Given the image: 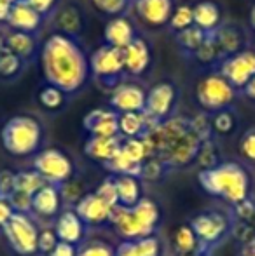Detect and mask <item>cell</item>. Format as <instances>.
<instances>
[{
    "label": "cell",
    "instance_id": "cell-1",
    "mask_svg": "<svg viewBox=\"0 0 255 256\" xmlns=\"http://www.w3.org/2000/svg\"><path fill=\"white\" fill-rule=\"evenodd\" d=\"M41 72L44 82L56 86L68 96H77L91 80L89 56L82 40L53 32L41 46Z\"/></svg>",
    "mask_w": 255,
    "mask_h": 256
},
{
    "label": "cell",
    "instance_id": "cell-2",
    "mask_svg": "<svg viewBox=\"0 0 255 256\" xmlns=\"http://www.w3.org/2000/svg\"><path fill=\"white\" fill-rule=\"evenodd\" d=\"M145 140L150 146V157L163 162L168 171L185 169L196 164L203 145L192 128V118L185 115H175L157 124Z\"/></svg>",
    "mask_w": 255,
    "mask_h": 256
},
{
    "label": "cell",
    "instance_id": "cell-3",
    "mask_svg": "<svg viewBox=\"0 0 255 256\" xmlns=\"http://www.w3.org/2000/svg\"><path fill=\"white\" fill-rule=\"evenodd\" d=\"M199 186L211 197L222 199L231 208L252 199V174L236 160H224L213 169L197 172Z\"/></svg>",
    "mask_w": 255,
    "mask_h": 256
},
{
    "label": "cell",
    "instance_id": "cell-4",
    "mask_svg": "<svg viewBox=\"0 0 255 256\" xmlns=\"http://www.w3.org/2000/svg\"><path fill=\"white\" fill-rule=\"evenodd\" d=\"M2 146L13 157H32L42 150L44 126L30 114H18L7 118L0 129Z\"/></svg>",
    "mask_w": 255,
    "mask_h": 256
},
{
    "label": "cell",
    "instance_id": "cell-5",
    "mask_svg": "<svg viewBox=\"0 0 255 256\" xmlns=\"http://www.w3.org/2000/svg\"><path fill=\"white\" fill-rule=\"evenodd\" d=\"M241 92L236 91L218 72H206L194 88V100L203 114L213 115L234 106Z\"/></svg>",
    "mask_w": 255,
    "mask_h": 256
},
{
    "label": "cell",
    "instance_id": "cell-6",
    "mask_svg": "<svg viewBox=\"0 0 255 256\" xmlns=\"http://www.w3.org/2000/svg\"><path fill=\"white\" fill-rule=\"evenodd\" d=\"M89 68H91V77L96 80V84L109 92H112L123 82L128 80L123 51L107 44L100 46L89 54Z\"/></svg>",
    "mask_w": 255,
    "mask_h": 256
},
{
    "label": "cell",
    "instance_id": "cell-7",
    "mask_svg": "<svg viewBox=\"0 0 255 256\" xmlns=\"http://www.w3.org/2000/svg\"><path fill=\"white\" fill-rule=\"evenodd\" d=\"M189 225L192 226L194 234L199 239L203 253L210 256L215 248H218L229 234H232V218L231 214H225L217 209L201 211L191 220Z\"/></svg>",
    "mask_w": 255,
    "mask_h": 256
},
{
    "label": "cell",
    "instance_id": "cell-8",
    "mask_svg": "<svg viewBox=\"0 0 255 256\" xmlns=\"http://www.w3.org/2000/svg\"><path fill=\"white\" fill-rule=\"evenodd\" d=\"M180 88L171 78H164L147 89L145 114L152 118L156 124L168 120L177 115V108L180 103Z\"/></svg>",
    "mask_w": 255,
    "mask_h": 256
},
{
    "label": "cell",
    "instance_id": "cell-9",
    "mask_svg": "<svg viewBox=\"0 0 255 256\" xmlns=\"http://www.w3.org/2000/svg\"><path fill=\"white\" fill-rule=\"evenodd\" d=\"M32 166H34V171H37L48 185H55L58 188L70 182L75 172V166L70 155L60 148H42L34 157Z\"/></svg>",
    "mask_w": 255,
    "mask_h": 256
},
{
    "label": "cell",
    "instance_id": "cell-10",
    "mask_svg": "<svg viewBox=\"0 0 255 256\" xmlns=\"http://www.w3.org/2000/svg\"><path fill=\"white\" fill-rule=\"evenodd\" d=\"M39 232L41 230L37 228L30 214H21V212H16L2 228L7 244L18 256L39 254Z\"/></svg>",
    "mask_w": 255,
    "mask_h": 256
},
{
    "label": "cell",
    "instance_id": "cell-11",
    "mask_svg": "<svg viewBox=\"0 0 255 256\" xmlns=\"http://www.w3.org/2000/svg\"><path fill=\"white\" fill-rule=\"evenodd\" d=\"M217 72L236 89L241 92L255 77V51L252 48L234 56L225 58L217 68Z\"/></svg>",
    "mask_w": 255,
    "mask_h": 256
},
{
    "label": "cell",
    "instance_id": "cell-12",
    "mask_svg": "<svg viewBox=\"0 0 255 256\" xmlns=\"http://www.w3.org/2000/svg\"><path fill=\"white\" fill-rule=\"evenodd\" d=\"M51 23L55 34H62L81 40L86 32V23L88 21H86V12L81 4L68 0V2H62V6L55 12V16L51 18Z\"/></svg>",
    "mask_w": 255,
    "mask_h": 256
},
{
    "label": "cell",
    "instance_id": "cell-13",
    "mask_svg": "<svg viewBox=\"0 0 255 256\" xmlns=\"http://www.w3.org/2000/svg\"><path fill=\"white\" fill-rule=\"evenodd\" d=\"M177 6V0H135L133 9L140 23L152 30H159L168 26Z\"/></svg>",
    "mask_w": 255,
    "mask_h": 256
},
{
    "label": "cell",
    "instance_id": "cell-14",
    "mask_svg": "<svg viewBox=\"0 0 255 256\" xmlns=\"http://www.w3.org/2000/svg\"><path fill=\"white\" fill-rule=\"evenodd\" d=\"M124 56V70L131 78H142L152 68V44L142 34L123 49Z\"/></svg>",
    "mask_w": 255,
    "mask_h": 256
},
{
    "label": "cell",
    "instance_id": "cell-15",
    "mask_svg": "<svg viewBox=\"0 0 255 256\" xmlns=\"http://www.w3.org/2000/svg\"><path fill=\"white\" fill-rule=\"evenodd\" d=\"M147 89L136 80H126L114 89L109 96V108L117 114H129V112H145Z\"/></svg>",
    "mask_w": 255,
    "mask_h": 256
},
{
    "label": "cell",
    "instance_id": "cell-16",
    "mask_svg": "<svg viewBox=\"0 0 255 256\" xmlns=\"http://www.w3.org/2000/svg\"><path fill=\"white\" fill-rule=\"evenodd\" d=\"M82 128L93 138H116L119 136V114L112 108H95L82 118Z\"/></svg>",
    "mask_w": 255,
    "mask_h": 256
},
{
    "label": "cell",
    "instance_id": "cell-17",
    "mask_svg": "<svg viewBox=\"0 0 255 256\" xmlns=\"http://www.w3.org/2000/svg\"><path fill=\"white\" fill-rule=\"evenodd\" d=\"M213 35L218 48H220V52L224 54V60L229 56H234L238 52L246 51L252 46L246 28L243 24L236 23V21H225Z\"/></svg>",
    "mask_w": 255,
    "mask_h": 256
},
{
    "label": "cell",
    "instance_id": "cell-18",
    "mask_svg": "<svg viewBox=\"0 0 255 256\" xmlns=\"http://www.w3.org/2000/svg\"><path fill=\"white\" fill-rule=\"evenodd\" d=\"M140 35L136 24L129 16L112 18L103 26V44L116 49H126L133 40Z\"/></svg>",
    "mask_w": 255,
    "mask_h": 256
},
{
    "label": "cell",
    "instance_id": "cell-19",
    "mask_svg": "<svg viewBox=\"0 0 255 256\" xmlns=\"http://www.w3.org/2000/svg\"><path fill=\"white\" fill-rule=\"evenodd\" d=\"M74 211L86 223V226H103L110 225V214L112 208L105 204L95 192L86 194L77 204L74 206Z\"/></svg>",
    "mask_w": 255,
    "mask_h": 256
},
{
    "label": "cell",
    "instance_id": "cell-20",
    "mask_svg": "<svg viewBox=\"0 0 255 256\" xmlns=\"http://www.w3.org/2000/svg\"><path fill=\"white\" fill-rule=\"evenodd\" d=\"M44 18L37 14L27 2L20 0V2L13 4L7 14L6 24L13 32H23V34H34L39 35L44 24Z\"/></svg>",
    "mask_w": 255,
    "mask_h": 256
},
{
    "label": "cell",
    "instance_id": "cell-21",
    "mask_svg": "<svg viewBox=\"0 0 255 256\" xmlns=\"http://www.w3.org/2000/svg\"><path fill=\"white\" fill-rule=\"evenodd\" d=\"M225 23L224 7L217 0H199L194 4V24L206 34H215Z\"/></svg>",
    "mask_w": 255,
    "mask_h": 256
},
{
    "label": "cell",
    "instance_id": "cell-22",
    "mask_svg": "<svg viewBox=\"0 0 255 256\" xmlns=\"http://www.w3.org/2000/svg\"><path fill=\"white\" fill-rule=\"evenodd\" d=\"M41 46L42 42L39 40V35L13 32V30L9 34H6V49L13 54H16L18 58H21L28 64H32L34 61L39 60V56H41Z\"/></svg>",
    "mask_w": 255,
    "mask_h": 256
},
{
    "label": "cell",
    "instance_id": "cell-23",
    "mask_svg": "<svg viewBox=\"0 0 255 256\" xmlns=\"http://www.w3.org/2000/svg\"><path fill=\"white\" fill-rule=\"evenodd\" d=\"M53 228H55L60 242L79 246V244L84 240L86 223L79 218L77 212H75L74 209H67V211L60 212V216L56 218Z\"/></svg>",
    "mask_w": 255,
    "mask_h": 256
},
{
    "label": "cell",
    "instance_id": "cell-24",
    "mask_svg": "<svg viewBox=\"0 0 255 256\" xmlns=\"http://www.w3.org/2000/svg\"><path fill=\"white\" fill-rule=\"evenodd\" d=\"M156 126L157 124L145 114V112L119 114V136L123 140L147 138Z\"/></svg>",
    "mask_w": 255,
    "mask_h": 256
},
{
    "label": "cell",
    "instance_id": "cell-25",
    "mask_svg": "<svg viewBox=\"0 0 255 256\" xmlns=\"http://www.w3.org/2000/svg\"><path fill=\"white\" fill-rule=\"evenodd\" d=\"M62 196L60 188L55 185H46L32 197V212L39 218H58L62 212Z\"/></svg>",
    "mask_w": 255,
    "mask_h": 256
},
{
    "label": "cell",
    "instance_id": "cell-26",
    "mask_svg": "<svg viewBox=\"0 0 255 256\" xmlns=\"http://www.w3.org/2000/svg\"><path fill=\"white\" fill-rule=\"evenodd\" d=\"M121 146H123L121 136H116V138H93V136H89L82 150L88 158L105 166L119 154Z\"/></svg>",
    "mask_w": 255,
    "mask_h": 256
},
{
    "label": "cell",
    "instance_id": "cell-27",
    "mask_svg": "<svg viewBox=\"0 0 255 256\" xmlns=\"http://www.w3.org/2000/svg\"><path fill=\"white\" fill-rule=\"evenodd\" d=\"M35 103L39 104V108L42 112L56 115V114H62L65 108L68 106L70 96L65 91H62L60 88H56V86L42 82L37 88V91H35Z\"/></svg>",
    "mask_w": 255,
    "mask_h": 256
},
{
    "label": "cell",
    "instance_id": "cell-28",
    "mask_svg": "<svg viewBox=\"0 0 255 256\" xmlns=\"http://www.w3.org/2000/svg\"><path fill=\"white\" fill-rule=\"evenodd\" d=\"M171 244H173V251L177 256H206L203 253L199 239L194 234L192 226L180 225L171 236Z\"/></svg>",
    "mask_w": 255,
    "mask_h": 256
},
{
    "label": "cell",
    "instance_id": "cell-29",
    "mask_svg": "<svg viewBox=\"0 0 255 256\" xmlns=\"http://www.w3.org/2000/svg\"><path fill=\"white\" fill-rule=\"evenodd\" d=\"M116 256H163V244L157 236L138 240H123L116 248Z\"/></svg>",
    "mask_w": 255,
    "mask_h": 256
},
{
    "label": "cell",
    "instance_id": "cell-30",
    "mask_svg": "<svg viewBox=\"0 0 255 256\" xmlns=\"http://www.w3.org/2000/svg\"><path fill=\"white\" fill-rule=\"evenodd\" d=\"M114 183H116V188H117L119 206H123V208L131 209L143 199L142 180L136 178V176H114Z\"/></svg>",
    "mask_w": 255,
    "mask_h": 256
},
{
    "label": "cell",
    "instance_id": "cell-31",
    "mask_svg": "<svg viewBox=\"0 0 255 256\" xmlns=\"http://www.w3.org/2000/svg\"><path fill=\"white\" fill-rule=\"evenodd\" d=\"M191 61L196 63L204 74H206V72H217V68L220 66V63L224 61V54L220 52V48H218L213 34L208 35L204 44L199 48V51L194 54V58Z\"/></svg>",
    "mask_w": 255,
    "mask_h": 256
},
{
    "label": "cell",
    "instance_id": "cell-32",
    "mask_svg": "<svg viewBox=\"0 0 255 256\" xmlns=\"http://www.w3.org/2000/svg\"><path fill=\"white\" fill-rule=\"evenodd\" d=\"M206 32H203L201 28H197L196 24L187 30L180 32V34H175L173 35V40H175V46L178 48L182 56L185 58L187 61H191L194 58V54L199 51V48L204 44V40L208 38Z\"/></svg>",
    "mask_w": 255,
    "mask_h": 256
},
{
    "label": "cell",
    "instance_id": "cell-33",
    "mask_svg": "<svg viewBox=\"0 0 255 256\" xmlns=\"http://www.w3.org/2000/svg\"><path fill=\"white\" fill-rule=\"evenodd\" d=\"M215 138H229L239 129V114L234 106L210 115Z\"/></svg>",
    "mask_w": 255,
    "mask_h": 256
},
{
    "label": "cell",
    "instance_id": "cell-34",
    "mask_svg": "<svg viewBox=\"0 0 255 256\" xmlns=\"http://www.w3.org/2000/svg\"><path fill=\"white\" fill-rule=\"evenodd\" d=\"M131 211H133V214L136 216V220H138L152 236H156L157 228H159V225H161V218H163L161 208L157 206L156 200L142 199L135 208H131Z\"/></svg>",
    "mask_w": 255,
    "mask_h": 256
},
{
    "label": "cell",
    "instance_id": "cell-35",
    "mask_svg": "<svg viewBox=\"0 0 255 256\" xmlns=\"http://www.w3.org/2000/svg\"><path fill=\"white\" fill-rule=\"evenodd\" d=\"M28 66L30 64L25 63L21 58H18L16 54H13L6 49V51L0 54V80L16 82L28 70Z\"/></svg>",
    "mask_w": 255,
    "mask_h": 256
},
{
    "label": "cell",
    "instance_id": "cell-36",
    "mask_svg": "<svg viewBox=\"0 0 255 256\" xmlns=\"http://www.w3.org/2000/svg\"><path fill=\"white\" fill-rule=\"evenodd\" d=\"M222 160V154H220V146L217 143V138H211L208 142H204L201 145V150L197 154V160L196 164L199 166V171H206V169H213L217 168Z\"/></svg>",
    "mask_w": 255,
    "mask_h": 256
},
{
    "label": "cell",
    "instance_id": "cell-37",
    "mask_svg": "<svg viewBox=\"0 0 255 256\" xmlns=\"http://www.w3.org/2000/svg\"><path fill=\"white\" fill-rule=\"evenodd\" d=\"M194 26V4H178L177 9L171 14V20L168 23V30L171 34H180Z\"/></svg>",
    "mask_w": 255,
    "mask_h": 256
},
{
    "label": "cell",
    "instance_id": "cell-38",
    "mask_svg": "<svg viewBox=\"0 0 255 256\" xmlns=\"http://www.w3.org/2000/svg\"><path fill=\"white\" fill-rule=\"evenodd\" d=\"M93 7L109 20L128 16V10L135 6V0H91Z\"/></svg>",
    "mask_w": 255,
    "mask_h": 256
},
{
    "label": "cell",
    "instance_id": "cell-39",
    "mask_svg": "<svg viewBox=\"0 0 255 256\" xmlns=\"http://www.w3.org/2000/svg\"><path fill=\"white\" fill-rule=\"evenodd\" d=\"M48 183L41 178L37 171H20L16 172V190L23 194H28V196L34 197L42 186H46Z\"/></svg>",
    "mask_w": 255,
    "mask_h": 256
},
{
    "label": "cell",
    "instance_id": "cell-40",
    "mask_svg": "<svg viewBox=\"0 0 255 256\" xmlns=\"http://www.w3.org/2000/svg\"><path fill=\"white\" fill-rule=\"evenodd\" d=\"M238 154L245 162L255 166V126L248 128L238 142Z\"/></svg>",
    "mask_w": 255,
    "mask_h": 256
},
{
    "label": "cell",
    "instance_id": "cell-41",
    "mask_svg": "<svg viewBox=\"0 0 255 256\" xmlns=\"http://www.w3.org/2000/svg\"><path fill=\"white\" fill-rule=\"evenodd\" d=\"M168 172L170 171H168V168L163 164V162L157 160V158H154V157H150L143 162L140 180H142V182H157V180L164 178Z\"/></svg>",
    "mask_w": 255,
    "mask_h": 256
},
{
    "label": "cell",
    "instance_id": "cell-42",
    "mask_svg": "<svg viewBox=\"0 0 255 256\" xmlns=\"http://www.w3.org/2000/svg\"><path fill=\"white\" fill-rule=\"evenodd\" d=\"M95 194L103 200V202L109 204L112 209L119 206V197H117V188H116V183H114V176H107V178L98 185V188H96Z\"/></svg>",
    "mask_w": 255,
    "mask_h": 256
},
{
    "label": "cell",
    "instance_id": "cell-43",
    "mask_svg": "<svg viewBox=\"0 0 255 256\" xmlns=\"http://www.w3.org/2000/svg\"><path fill=\"white\" fill-rule=\"evenodd\" d=\"M77 256H116V248L103 240H89L79 248Z\"/></svg>",
    "mask_w": 255,
    "mask_h": 256
},
{
    "label": "cell",
    "instance_id": "cell-44",
    "mask_svg": "<svg viewBox=\"0 0 255 256\" xmlns=\"http://www.w3.org/2000/svg\"><path fill=\"white\" fill-rule=\"evenodd\" d=\"M60 239L56 236L55 228H42L39 232V242H37V248H39V254L42 256H49L55 251V248L58 246Z\"/></svg>",
    "mask_w": 255,
    "mask_h": 256
},
{
    "label": "cell",
    "instance_id": "cell-45",
    "mask_svg": "<svg viewBox=\"0 0 255 256\" xmlns=\"http://www.w3.org/2000/svg\"><path fill=\"white\" fill-rule=\"evenodd\" d=\"M27 2L32 9L37 14H41L46 21H51V18L55 16V12L58 10V7L62 6V0H23Z\"/></svg>",
    "mask_w": 255,
    "mask_h": 256
},
{
    "label": "cell",
    "instance_id": "cell-46",
    "mask_svg": "<svg viewBox=\"0 0 255 256\" xmlns=\"http://www.w3.org/2000/svg\"><path fill=\"white\" fill-rule=\"evenodd\" d=\"M60 196H62L63 202H67L68 206L74 208V206L77 204L79 200L86 196V194L82 192V186L79 185V183H75L74 180H70L68 183H65V185L60 186Z\"/></svg>",
    "mask_w": 255,
    "mask_h": 256
},
{
    "label": "cell",
    "instance_id": "cell-47",
    "mask_svg": "<svg viewBox=\"0 0 255 256\" xmlns=\"http://www.w3.org/2000/svg\"><path fill=\"white\" fill-rule=\"evenodd\" d=\"M16 192V172L11 169H2L0 171V197L9 199Z\"/></svg>",
    "mask_w": 255,
    "mask_h": 256
},
{
    "label": "cell",
    "instance_id": "cell-48",
    "mask_svg": "<svg viewBox=\"0 0 255 256\" xmlns=\"http://www.w3.org/2000/svg\"><path fill=\"white\" fill-rule=\"evenodd\" d=\"M9 200L16 212H21V214L32 212V196H28V194H23V192H20V190H16V192L9 197Z\"/></svg>",
    "mask_w": 255,
    "mask_h": 256
},
{
    "label": "cell",
    "instance_id": "cell-49",
    "mask_svg": "<svg viewBox=\"0 0 255 256\" xmlns=\"http://www.w3.org/2000/svg\"><path fill=\"white\" fill-rule=\"evenodd\" d=\"M14 214H16V211H14L11 200L0 197V228H4V226L9 223V220L13 218Z\"/></svg>",
    "mask_w": 255,
    "mask_h": 256
},
{
    "label": "cell",
    "instance_id": "cell-50",
    "mask_svg": "<svg viewBox=\"0 0 255 256\" xmlns=\"http://www.w3.org/2000/svg\"><path fill=\"white\" fill-rule=\"evenodd\" d=\"M79 254V248L77 246H72V244L67 242H58V246L55 248L49 256H77Z\"/></svg>",
    "mask_w": 255,
    "mask_h": 256
},
{
    "label": "cell",
    "instance_id": "cell-51",
    "mask_svg": "<svg viewBox=\"0 0 255 256\" xmlns=\"http://www.w3.org/2000/svg\"><path fill=\"white\" fill-rule=\"evenodd\" d=\"M241 94L245 96L246 100H250L252 103H255V77L248 82V86H246V88L243 89Z\"/></svg>",
    "mask_w": 255,
    "mask_h": 256
},
{
    "label": "cell",
    "instance_id": "cell-52",
    "mask_svg": "<svg viewBox=\"0 0 255 256\" xmlns=\"http://www.w3.org/2000/svg\"><path fill=\"white\" fill-rule=\"evenodd\" d=\"M9 9H11V4L6 2V0H0V23L6 24V20H7V14H9Z\"/></svg>",
    "mask_w": 255,
    "mask_h": 256
},
{
    "label": "cell",
    "instance_id": "cell-53",
    "mask_svg": "<svg viewBox=\"0 0 255 256\" xmlns=\"http://www.w3.org/2000/svg\"><path fill=\"white\" fill-rule=\"evenodd\" d=\"M248 24H250V30L255 34V4L252 6V10H250V18H248Z\"/></svg>",
    "mask_w": 255,
    "mask_h": 256
},
{
    "label": "cell",
    "instance_id": "cell-54",
    "mask_svg": "<svg viewBox=\"0 0 255 256\" xmlns=\"http://www.w3.org/2000/svg\"><path fill=\"white\" fill-rule=\"evenodd\" d=\"M6 51V35L0 32V54Z\"/></svg>",
    "mask_w": 255,
    "mask_h": 256
},
{
    "label": "cell",
    "instance_id": "cell-55",
    "mask_svg": "<svg viewBox=\"0 0 255 256\" xmlns=\"http://www.w3.org/2000/svg\"><path fill=\"white\" fill-rule=\"evenodd\" d=\"M6 2H9L11 6H13V4H16V2H20V0H6Z\"/></svg>",
    "mask_w": 255,
    "mask_h": 256
},
{
    "label": "cell",
    "instance_id": "cell-56",
    "mask_svg": "<svg viewBox=\"0 0 255 256\" xmlns=\"http://www.w3.org/2000/svg\"><path fill=\"white\" fill-rule=\"evenodd\" d=\"M252 49L255 51V37H253V40H252Z\"/></svg>",
    "mask_w": 255,
    "mask_h": 256
},
{
    "label": "cell",
    "instance_id": "cell-57",
    "mask_svg": "<svg viewBox=\"0 0 255 256\" xmlns=\"http://www.w3.org/2000/svg\"><path fill=\"white\" fill-rule=\"evenodd\" d=\"M0 129H2V122H0Z\"/></svg>",
    "mask_w": 255,
    "mask_h": 256
},
{
    "label": "cell",
    "instance_id": "cell-58",
    "mask_svg": "<svg viewBox=\"0 0 255 256\" xmlns=\"http://www.w3.org/2000/svg\"><path fill=\"white\" fill-rule=\"evenodd\" d=\"M252 2H253V4H255V0H252Z\"/></svg>",
    "mask_w": 255,
    "mask_h": 256
}]
</instances>
